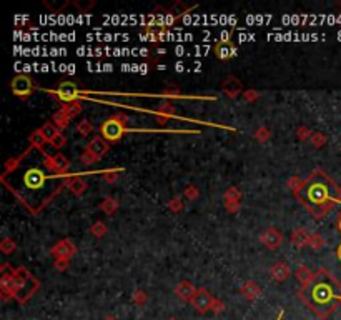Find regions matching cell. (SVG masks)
I'll list each match as a JSON object with an SVG mask.
<instances>
[{
    "instance_id": "7c38bea8",
    "label": "cell",
    "mask_w": 341,
    "mask_h": 320,
    "mask_svg": "<svg viewBox=\"0 0 341 320\" xmlns=\"http://www.w3.org/2000/svg\"><path fill=\"white\" fill-rule=\"evenodd\" d=\"M222 90L225 95L230 99H237L238 95H243V85L235 75H226L225 80L222 82Z\"/></svg>"
},
{
    "instance_id": "f6af8a7d",
    "label": "cell",
    "mask_w": 341,
    "mask_h": 320,
    "mask_svg": "<svg viewBox=\"0 0 341 320\" xmlns=\"http://www.w3.org/2000/svg\"><path fill=\"white\" fill-rule=\"evenodd\" d=\"M73 5L80 12H87V10H90L92 7H95V2H92V0H90V2H82V0H80V2H73Z\"/></svg>"
},
{
    "instance_id": "ba28073f",
    "label": "cell",
    "mask_w": 341,
    "mask_h": 320,
    "mask_svg": "<svg viewBox=\"0 0 341 320\" xmlns=\"http://www.w3.org/2000/svg\"><path fill=\"white\" fill-rule=\"evenodd\" d=\"M213 52L217 55V59H220V60H230L233 57H237L238 47H237V43L231 40H218V42H215Z\"/></svg>"
},
{
    "instance_id": "f546056e",
    "label": "cell",
    "mask_w": 341,
    "mask_h": 320,
    "mask_svg": "<svg viewBox=\"0 0 341 320\" xmlns=\"http://www.w3.org/2000/svg\"><path fill=\"white\" fill-rule=\"evenodd\" d=\"M325 237L321 234H309V240H308V245L311 247L313 250H321L325 247Z\"/></svg>"
},
{
    "instance_id": "74e56055",
    "label": "cell",
    "mask_w": 341,
    "mask_h": 320,
    "mask_svg": "<svg viewBox=\"0 0 341 320\" xmlns=\"http://www.w3.org/2000/svg\"><path fill=\"white\" fill-rule=\"evenodd\" d=\"M65 143H67L65 134H64V132H59V134H57L52 139V142H50V145H52L54 149H62V147H65Z\"/></svg>"
},
{
    "instance_id": "816d5d0a",
    "label": "cell",
    "mask_w": 341,
    "mask_h": 320,
    "mask_svg": "<svg viewBox=\"0 0 341 320\" xmlns=\"http://www.w3.org/2000/svg\"><path fill=\"white\" fill-rule=\"evenodd\" d=\"M283 315H285V312L281 310V312H280V315H278V318H276V320H281V318H283Z\"/></svg>"
},
{
    "instance_id": "5bb4252c",
    "label": "cell",
    "mask_w": 341,
    "mask_h": 320,
    "mask_svg": "<svg viewBox=\"0 0 341 320\" xmlns=\"http://www.w3.org/2000/svg\"><path fill=\"white\" fill-rule=\"evenodd\" d=\"M109 149H110L109 142H107L102 135L93 137V139L87 143V150H90V152H92L93 155H97L98 159H100V157H103L107 152H109Z\"/></svg>"
},
{
    "instance_id": "d6986e66",
    "label": "cell",
    "mask_w": 341,
    "mask_h": 320,
    "mask_svg": "<svg viewBox=\"0 0 341 320\" xmlns=\"http://www.w3.org/2000/svg\"><path fill=\"white\" fill-rule=\"evenodd\" d=\"M308 240H309V234L303 227L296 229L293 234H292V245L296 247V249L306 247L308 245Z\"/></svg>"
},
{
    "instance_id": "7dc6e473",
    "label": "cell",
    "mask_w": 341,
    "mask_h": 320,
    "mask_svg": "<svg viewBox=\"0 0 341 320\" xmlns=\"http://www.w3.org/2000/svg\"><path fill=\"white\" fill-rule=\"evenodd\" d=\"M45 5L50 9V10H54V12H59L60 9H64V7H67L68 5V2H62V4H50V2H45Z\"/></svg>"
},
{
    "instance_id": "d4e9b609",
    "label": "cell",
    "mask_w": 341,
    "mask_h": 320,
    "mask_svg": "<svg viewBox=\"0 0 341 320\" xmlns=\"http://www.w3.org/2000/svg\"><path fill=\"white\" fill-rule=\"evenodd\" d=\"M29 142H30V145H32V147H37V149H43V145H45V143H48V140L45 139V137H43V134L40 132V129L30 134Z\"/></svg>"
},
{
    "instance_id": "b9f144b4",
    "label": "cell",
    "mask_w": 341,
    "mask_h": 320,
    "mask_svg": "<svg viewBox=\"0 0 341 320\" xmlns=\"http://www.w3.org/2000/svg\"><path fill=\"white\" fill-rule=\"evenodd\" d=\"M243 99H245V102H248V104L256 102V100L260 99V93L256 90H246V92H243Z\"/></svg>"
},
{
    "instance_id": "30bf717a",
    "label": "cell",
    "mask_w": 341,
    "mask_h": 320,
    "mask_svg": "<svg viewBox=\"0 0 341 320\" xmlns=\"http://www.w3.org/2000/svg\"><path fill=\"white\" fill-rule=\"evenodd\" d=\"M77 252V249L72 243V240H68V238H64V240L57 242L55 245L50 249V254H52L55 259H68L70 260L72 257Z\"/></svg>"
},
{
    "instance_id": "8d00e7d4",
    "label": "cell",
    "mask_w": 341,
    "mask_h": 320,
    "mask_svg": "<svg viewBox=\"0 0 341 320\" xmlns=\"http://www.w3.org/2000/svg\"><path fill=\"white\" fill-rule=\"evenodd\" d=\"M90 232L95 237H103L105 234H107V225L102 222V220H97L95 224L92 225V229H90Z\"/></svg>"
},
{
    "instance_id": "836d02e7",
    "label": "cell",
    "mask_w": 341,
    "mask_h": 320,
    "mask_svg": "<svg viewBox=\"0 0 341 320\" xmlns=\"http://www.w3.org/2000/svg\"><path fill=\"white\" fill-rule=\"evenodd\" d=\"M80 160H82V164H84V165H93L98 160V157L93 155L90 150L85 149L84 152H82V155H80Z\"/></svg>"
},
{
    "instance_id": "9a60e30c",
    "label": "cell",
    "mask_w": 341,
    "mask_h": 320,
    "mask_svg": "<svg viewBox=\"0 0 341 320\" xmlns=\"http://www.w3.org/2000/svg\"><path fill=\"white\" fill-rule=\"evenodd\" d=\"M240 292H242V296H243L246 300H250V302H253V300L260 299V296H261V288H260V285H258L256 282H253V280L245 282V284H243L242 287H240Z\"/></svg>"
},
{
    "instance_id": "1f68e13d",
    "label": "cell",
    "mask_w": 341,
    "mask_h": 320,
    "mask_svg": "<svg viewBox=\"0 0 341 320\" xmlns=\"http://www.w3.org/2000/svg\"><path fill=\"white\" fill-rule=\"evenodd\" d=\"M15 249H17V243L12 240V238H4L2 243H0V250H2V254H5V255L14 254Z\"/></svg>"
},
{
    "instance_id": "cb8c5ba5",
    "label": "cell",
    "mask_w": 341,
    "mask_h": 320,
    "mask_svg": "<svg viewBox=\"0 0 341 320\" xmlns=\"http://www.w3.org/2000/svg\"><path fill=\"white\" fill-rule=\"evenodd\" d=\"M118 209V200L115 197H105L102 200V204H100V210L109 213V215H112V213H115Z\"/></svg>"
},
{
    "instance_id": "7402d4cb",
    "label": "cell",
    "mask_w": 341,
    "mask_h": 320,
    "mask_svg": "<svg viewBox=\"0 0 341 320\" xmlns=\"http://www.w3.org/2000/svg\"><path fill=\"white\" fill-rule=\"evenodd\" d=\"M60 109L64 110L70 118H73V117H77L80 112H82V100H73V102H67V104L62 105Z\"/></svg>"
},
{
    "instance_id": "db71d44e",
    "label": "cell",
    "mask_w": 341,
    "mask_h": 320,
    "mask_svg": "<svg viewBox=\"0 0 341 320\" xmlns=\"http://www.w3.org/2000/svg\"><path fill=\"white\" fill-rule=\"evenodd\" d=\"M167 320H178V318H176V317H170V318H167Z\"/></svg>"
},
{
    "instance_id": "484cf974",
    "label": "cell",
    "mask_w": 341,
    "mask_h": 320,
    "mask_svg": "<svg viewBox=\"0 0 341 320\" xmlns=\"http://www.w3.org/2000/svg\"><path fill=\"white\" fill-rule=\"evenodd\" d=\"M223 197H225V202H238V204H242V192H240L237 187H230V189H226L225 190V193H223Z\"/></svg>"
},
{
    "instance_id": "277c9868",
    "label": "cell",
    "mask_w": 341,
    "mask_h": 320,
    "mask_svg": "<svg viewBox=\"0 0 341 320\" xmlns=\"http://www.w3.org/2000/svg\"><path fill=\"white\" fill-rule=\"evenodd\" d=\"M128 115L117 114L100 125V134L107 142H118L123 137V127H127Z\"/></svg>"
},
{
    "instance_id": "2e32d148",
    "label": "cell",
    "mask_w": 341,
    "mask_h": 320,
    "mask_svg": "<svg viewBox=\"0 0 341 320\" xmlns=\"http://www.w3.org/2000/svg\"><path fill=\"white\" fill-rule=\"evenodd\" d=\"M68 190H70L73 195H82L87 190V182L84 180V177L78 174H73L70 179H68Z\"/></svg>"
},
{
    "instance_id": "f907efd6",
    "label": "cell",
    "mask_w": 341,
    "mask_h": 320,
    "mask_svg": "<svg viewBox=\"0 0 341 320\" xmlns=\"http://www.w3.org/2000/svg\"><path fill=\"white\" fill-rule=\"evenodd\" d=\"M338 230L341 232V213H339V217H338Z\"/></svg>"
},
{
    "instance_id": "681fc988",
    "label": "cell",
    "mask_w": 341,
    "mask_h": 320,
    "mask_svg": "<svg viewBox=\"0 0 341 320\" xmlns=\"http://www.w3.org/2000/svg\"><path fill=\"white\" fill-rule=\"evenodd\" d=\"M103 320H118L115 315H107V317H103Z\"/></svg>"
},
{
    "instance_id": "52a82bcc",
    "label": "cell",
    "mask_w": 341,
    "mask_h": 320,
    "mask_svg": "<svg viewBox=\"0 0 341 320\" xmlns=\"http://www.w3.org/2000/svg\"><path fill=\"white\" fill-rule=\"evenodd\" d=\"M213 296L210 292L206 290V288H198L197 290V293L193 296V299H192V305H193V309L197 310L198 313H206V312H210L212 310V304H213Z\"/></svg>"
},
{
    "instance_id": "e575fe53",
    "label": "cell",
    "mask_w": 341,
    "mask_h": 320,
    "mask_svg": "<svg viewBox=\"0 0 341 320\" xmlns=\"http://www.w3.org/2000/svg\"><path fill=\"white\" fill-rule=\"evenodd\" d=\"M271 137V130L270 129H267V127H258L256 129V132H255V139L258 140V142H261V143H265L268 139Z\"/></svg>"
},
{
    "instance_id": "4dcf8cb0",
    "label": "cell",
    "mask_w": 341,
    "mask_h": 320,
    "mask_svg": "<svg viewBox=\"0 0 341 320\" xmlns=\"http://www.w3.org/2000/svg\"><path fill=\"white\" fill-rule=\"evenodd\" d=\"M309 142H311V145L314 149H321V147L326 145L328 137L323 134V132H313V135H311V139H309Z\"/></svg>"
},
{
    "instance_id": "3957f363",
    "label": "cell",
    "mask_w": 341,
    "mask_h": 320,
    "mask_svg": "<svg viewBox=\"0 0 341 320\" xmlns=\"http://www.w3.org/2000/svg\"><path fill=\"white\" fill-rule=\"evenodd\" d=\"M298 297L321 320H325L341 304V284L326 268H320L311 284L306 288H300Z\"/></svg>"
},
{
    "instance_id": "ac0fdd59",
    "label": "cell",
    "mask_w": 341,
    "mask_h": 320,
    "mask_svg": "<svg viewBox=\"0 0 341 320\" xmlns=\"http://www.w3.org/2000/svg\"><path fill=\"white\" fill-rule=\"evenodd\" d=\"M295 277H296V280L300 282L301 288H306V287L313 282L314 274H313L311 270H309V268H308L306 265H300V267H298V270L295 272Z\"/></svg>"
},
{
    "instance_id": "f5cc1de1",
    "label": "cell",
    "mask_w": 341,
    "mask_h": 320,
    "mask_svg": "<svg viewBox=\"0 0 341 320\" xmlns=\"http://www.w3.org/2000/svg\"><path fill=\"white\" fill-rule=\"evenodd\" d=\"M176 70H178V72H181V70H183V65H181V64H178V65H176Z\"/></svg>"
},
{
    "instance_id": "4fadbf2b",
    "label": "cell",
    "mask_w": 341,
    "mask_h": 320,
    "mask_svg": "<svg viewBox=\"0 0 341 320\" xmlns=\"http://www.w3.org/2000/svg\"><path fill=\"white\" fill-rule=\"evenodd\" d=\"M197 290L198 288L188 280H181L180 284H176V287H175L176 297H178L180 300H183V302H192V299H193L195 293H197Z\"/></svg>"
},
{
    "instance_id": "f1b7e54d",
    "label": "cell",
    "mask_w": 341,
    "mask_h": 320,
    "mask_svg": "<svg viewBox=\"0 0 341 320\" xmlns=\"http://www.w3.org/2000/svg\"><path fill=\"white\" fill-rule=\"evenodd\" d=\"M132 302L138 307H143L148 302V293L142 290V288H137V290H134V293H132Z\"/></svg>"
},
{
    "instance_id": "83f0119b",
    "label": "cell",
    "mask_w": 341,
    "mask_h": 320,
    "mask_svg": "<svg viewBox=\"0 0 341 320\" xmlns=\"http://www.w3.org/2000/svg\"><path fill=\"white\" fill-rule=\"evenodd\" d=\"M77 132L82 137H88L93 132V124L87 118H82V120L77 122Z\"/></svg>"
},
{
    "instance_id": "ee69618b",
    "label": "cell",
    "mask_w": 341,
    "mask_h": 320,
    "mask_svg": "<svg viewBox=\"0 0 341 320\" xmlns=\"http://www.w3.org/2000/svg\"><path fill=\"white\" fill-rule=\"evenodd\" d=\"M68 265H70V260L68 259H55V267L59 272H65Z\"/></svg>"
},
{
    "instance_id": "5b68a950",
    "label": "cell",
    "mask_w": 341,
    "mask_h": 320,
    "mask_svg": "<svg viewBox=\"0 0 341 320\" xmlns=\"http://www.w3.org/2000/svg\"><path fill=\"white\" fill-rule=\"evenodd\" d=\"M15 274L18 280H20V285H18V292H17V300L20 304H25L27 300L34 296V293L40 288L39 280H37L32 274H30L25 267H18L15 268Z\"/></svg>"
},
{
    "instance_id": "ffe728a7",
    "label": "cell",
    "mask_w": 341,
    "mask_h": 320,
    "mask_svg": "<svg viewBox=\"0 0 341 320\" xmlns=\"http://www.w3.org/2000/svg\"><path fill=\"white\" fill-rule=\"evenodd\" d=\"M175 114H176V107L172 100H163V102H160V105L155 109V115H160V117L172 118V117H175Z\"/></svg>"
},
{
    "instance_id": "44dd1931",
    "label": "cell",
    "mask_w": 341,
    "mask_h": 320,
    "mask_svg": "<svg viewBox=\"0 0 341 320\" xmlns=\"http://www.w3.org/2000/svg\"><path fill=\"white\" fill-rule=\"evenodd\" d=\"M70 120H72V118L68 117L62 109H60V110H57L55 114H54V117H52V124H54L55 127L59 129L60 132H64V130L68 127V124H70Z\"/></svg>"
},
{
    "instance_id": "6da1fadb",
    "label": "cell",
    "mask_w": 341,
    "mask_h": 320,
    "mask_svg": "<svg viewBox=\"0 0 341 320\" xmlns=\"http://www.w3.org/2000/svg\"><path fill=\"white\" fill-rule=\"evenodd\" d=\"M72 175L57 172L54 157L43 149L30 145L5 164L0 180L25 209L37 215L67 187Z\"/></svg>"
},
{
    "instance_id": "60d3db41",
    "label": "cell",
    "mask_w": 341,
    "mask_h": 320,
    "mask_svg": "<svg viewBox=\"0 0 341 320\" xmlns=\"http://www.w3.org/2000/svg\"><path fill=\"white\" fill-rule=\"evenodd\" d=\"M168 209L172 210L173 213H178V212H181V210H183V200H181L180 197H173V199H170V202H168Z\"/></svg>"
},
{
    "instance_id": "d590c367",
    "label": "cell",
    "mask_w": 341,
    "mask_h": 320,
    "mask_svg": "<svg viewBox=\"0 0 341 320\" xmlns=\"http://www.w3.org/2000/svg\"><path fill=\"white\" fill-rule=\"evenodd\" d=\"M183 195L187 197V200H197L200 197V189L197 185H188L185 190H183Z\"/></svg>"
},
{
    "instance_id": "4316f807",
    "label": "cell",
    "mask_w": 341,
    "mask_h": 320,
    "mask_svg": "<svg viewBox=\"0 0 341 320\" xmlns=\"http://www.w3.org/2000/svg\"><path fill=\"white\" fill-rule=\"evenodd\" d=\"M40 132H42V134H43V137H45V139L48 140V143H50V142H52V139H54V137H55L57 134H59L60 130L57 129V127H55V125H54L52 122H47V124H43L42 127H40Z\"/></svg>"
},
{
    "instance_id": "8fae6325",
    "label": "cell",
    "mask_w": 341,
    "mask_h": 320,
    "mask_svg": "<svg viewBox=\"0 0 341 320\" xmlns=\"http://www.w3.org/2000/svg\"><path fill=\"white\" fill-rule=\"evenodd\" d=\"M260 242L267 249L276 250L283 243V234H281L280 230H276L275 227H270V229H267L260 235Z\"/></svg>"
},
{
    "instance_id": "bcb514c9",
    "label": "cell",
    "mask_w": 341,
    "mask_h": 320,
    "mask_svg": "<svg viewBox=\"0 0 341 320\" xmlns=\"http://www.w3.org/2000/svg\"><path fill=\"white\" fill-rule=\"evenodd\" d=\"M225 209L228 213H237L240 209H242V204L238 202H225Z\"/></svg>"
},
{
    "instance_id": "d6a6232c",
    "label": "cell",
    "mask_w": 341,
    "mask_h": 320,
    "mask_svg": "<svg viewBox=\"0 0 341 320\" xmlns=\"http://www.w3.org/2000/svg\"><path fill=\"white\" fill-rule=\"evenodd\" d=\"M122 172H123V168H110V170H105L103 180H107L109 184H115Z\"/></svg>"
},
{
    "instance_id": "603a6c76",
    "label": "cell",
    "mask_w": 341,
    "mask_h": 320,
    "mask_svg": "<svg viewBox=\"0 0 341 320\" xmlns=\"http://www.w3.org/2000/svg\"><path fill=\"white\" fill-rule=\"evenodd\" d=\"M54 162H55L57 172H60V174H68V170H70V160H68L64 154H57V155H54Z\"/></svg>"
},
{
    "instance_id": "9c48e42d",
    "label": "cell",
    "mask_w": 341,
    "mask_h": 320,
    "mask_svg": "<svg viewBox=\"0 0 341 320\" xmlns=\"http://www.w3.org/2000/svg\"><path fill=\"white\" fill-rule=\"evenodd\" d=\"M140 37L148 42H160L167 40L170 37V30L167 27H155V25H145L140 30Z\"/></svg>"
},
{
    "instance_id": "f35d334b",
    "label": "cell",
    "mask_w": 341,
    "mask_h": 320,
    "mask_svg": "<svg viewBox=\"0 0 341 320\" xmlns=\"http://www.w3.org/2000/svg\"><path fill=\"white\" fill-rule=\"evenodd\" d=\"M303 185H305V180L300 179V177H290V179H288V187L293 190V193L300 192Z\"/></svg>"
},
{
    "instance_id": "e0dca14e",
    "label": "cell",
    "mask_w": 341,
    "mask_h": 320,
    "mask_svg": "<svg viewBox=\"0 0 341 320\" xmlns=\"http://www.w3.org/2000/svg\"><path fill=\"white\" fill-rule=\"evenodd\" d=\"M271 277H273L276 282H285L290 277V267L286 262H276L273 267H271Z\"/></svg>"
},
{
    "instance_id": "8992f818",
    "label": "cell",
    "mask_w": 341,
    "mask_h": 320,
    "mask_svg": "<svg viewBox=\"0 0 341 320\" xmlns=\"http://www.w3.org/2000/svg\"><path fill=\"white\" fill-rule=\"evenodd\" d=\"M10 89H12V92H14V95L20 97V99H27L30 93L34 92V89H37V87L34 85V80L30 79L27 73H20V75H17V77L12 79Z\"/></svg>"
},
{
    "instance_id": "ab89813d",
    "label": "cell",
    "mask_w": 341,
    "mask_h": 320,
    "mask_svg": "<svg viewBox=\"0 0 341 320\" xmlns=\"http://www.w3.org/2000/svg\"><path fill=\"white\" fill-rule=\"evenodd\" d=\"M311 135H313V132L309 130L308 127H305V125H301V127L296 129V137H298L301 142L309 140V139H311Z\"/></svg>"
},
{
    "instance_id": "c3c4849f",
    "label": "cell",
    "mask_w": 341,
    "mask_h": 320,
    "mask_svg": "<svg viewBox=\"0 0 341 320\" xmlns=\"http://www.w3.org/2000/svg\"><path fill=\"white\" fill-rule=\"evenodd\" d=\"M336 257L339 259V262H341V243L338 245V249H336Z\"/></svg>"
},
{
    "instance_id": "7bdbcfd3",
    "label": "cell",
    "mask_w": 341,
    "mask_h": 320,
    "mask_svg": "<svg viewBox=\"0 0 341 320\" xmlns=\"http://www.w3.org/2000/svg\"><path fill=\"white\" fill-rule=\"evenodd\" d=\"M223 310H225V304L220 299L215 297L213 299V304H212V312L215 313V315H218V313H222Z\"/></svg>"
},
{
    "instance_id": "7a4b0ae2",
    "label": "cell",
    "mask_w": 341,
    "mask_h": 320,
    "mask_svg": "<svg viewBox=\"0 0 341 320\" xmlns=\"http://www.w3.org/2000/svg\"><path fill=\"white\" fill-rule=\"evenodd\" d=\"M295 197L314 218H323L334 205L341 204V189L323 170L317 168Z\"/></svg>"
}]
</instances>
